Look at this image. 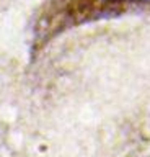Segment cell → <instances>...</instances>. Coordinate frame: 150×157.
<instances>
[{"label":"cell","mask_w":150,"mask_h":157,"mask_svg":"<svg viewBox=\"0 0 150 157\" xmlns=\"http://www.w3.org/2000/svg\"><path fill=\"white\" fill-rule=\"evenodd\" d=\"M148 7L150 0H51L36 23V48L82 23Z\"/></svg>","instance_id":"obj_1"}]
</instances>
